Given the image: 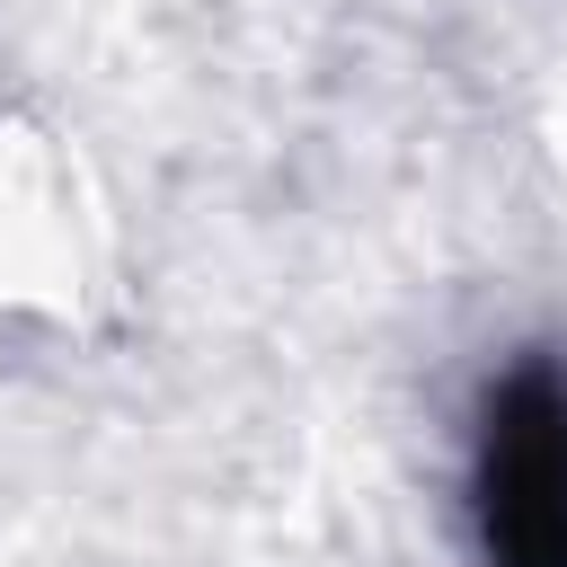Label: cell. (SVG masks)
<instances>
[{"instance_id": "cell-1", "label": "cell", "mask_w": 567, "mask_h": 567, "mask_svg": "<svg viewBox=\"0 0 567 567\" xmlns=\"http://www.w3.org/2000/svg\"><path fill=\"white\" fill-rule=\"evenodd\" d=\"M478 532L487 567H567V381L549 363H523L487 399Z\"/></svg>"}]
</instances>
